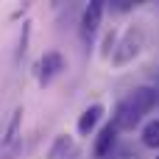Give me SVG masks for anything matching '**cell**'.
I'll return each instance as SVG.
<instances>
[{"mask_svg": "<svg viewBox=\"0 0 159 159\" xmlns=\"http://www.w3.org/2000/svg\"><path fill=\"white\" fill-rule=\"evenodd\" d=\"M143 42H145L143 25H131V28L123 34V39L117 42V48H115V53H112V64H117V67L129 64V61L143 50Z\"/></svg>", "mask_w": 159, "mask_h": 159, "instance_id": "6da1fadb", "label": "cell"}, {"mask_svg": "<svg viewBox=\"0 0 159 159\" xmlns=\"http://www.w3.org/2000/svg\"><path fill=\"white\" fill-rule=\"evenodd\" d=\"M64 70H67L64 53H61V50H48V53L39 59V64H36V81H39V87L53 84V78H59Z\"/></svg>", "mask_w": 159, "mask_h": 159, "instance_id": "7a4b0ae2", "label": "cell"}, {"mask_svg": "<svg viewBox=\"0 0 159 159\" xmlns=\"http://www.w3.org/2000/svg\"><path fill=\"white\" fill-rule=\"evenodd\" d=\"M101 20H103V0L87 3V8H84V14H81V25H78L84 45H92V39H95V34H98V28H101Z\"/></svg>", "mask_w": 159, "mask_h": 159, "instance_id": "3957f363", "label": "cell"}, {"mask_svg": "<svg viewBox=\"0 0 159 159\" xmlns=\"http://www.w3.org/2000/svg\"><path fill=\"white\" fill-rule=\"evenodd\" d=\"M126 101L131 103V109H134L140 117H145V115L159 103V89H157V87H148V84H145V87H137Z\"/></svg>", "mask_w": 159, "mask_h": 159, "instance_id": "277c9868", "label": "cell"}, {"mask_svg": "<svg viewBox=\"0 0 159 159\" xmlns=\"http://www.w3.org/2000/svg\"><path fill=\"white\" fill-rule=\"evenodd\" d=\"M140 120H143V117L131 109V103H129V101H120V103H117V109H115V115H112V123L117 126V131H131Z\"/></svg>", "mask_w": 159, "mask_h": 159, "instance_id": "5b68a950", "label": "cell"}, {"mask_svg": "<svg viewBox=\"0 0 159 159\" xmlns=\"http://www.w3.org/2000/svg\"><path fill=\"white\" fill-rule=\"evenodd\" d=\"M101 117H103V106H101V103H92V106H87V109L81 112L78 123H75L78 134H81V137H89V134L95 131V126L101 123Z\"/></svg>", "mask_w": 159, "mask_h": 159, "instance_id": "8992f818", "label": "cell"}, {"mask_svg": "<svg viewBox=\"0 0 159 159\" xmlns=\"http://www.w3.org/2000/svg\"><path fill=\"white\" fill-rule=\"evenodd\" d=\"M115 140H117V126H115V123H106V126L101 129L98 140H95V148H92V154H95L98 159H103L106 154H112V148H115Z\"/></svg>", "mask_w": 159, "mask_h": 159, "instance_id": "52a82bcc", "label": "cell"}, {"mask_svg": "<svg viewBox=\"0 0 159 159\" xmlns=\"http://www.w3.org/2000/svg\"><path fill=\"white\" fill-rule=\"evenodd\" d=\"M20 123H22V106L14 109V115H11L8 126H6V134H3V140H0L3 148H14V145L20 143Z\"/></svg>", "mask_w": 159, "mask_h": 159, "instance_id": "ba28073f", "label": "cell"}, {"mask_svg": "<svg viewBox=\"0 0 159 159\" xmlns=\"http://www.w3.org/2000/svg\"><path fill=\"white\" fill-rule=\"evenodd\" d=\"M73 154H75V143H73L70 134H59V137L53 140L50 151H48L50 159H67V157H73Z\"/></svg>", "mask_w": 159, "mask_h": 159, "instance_id": "9c48e42d", "label": "cell"}, {"mask_svg": "<svg viewBox=\"0 0 159 159\" xmlns=\"http://www.w3.org/2000/svg\"><path fill=\"white\" fill-rule=\"evenodd\" d=\"M143 145L145 148H159V120H148L143 126Z\"/></svg>", "mask_w": 159, "mask_h": 159, "instance_id": "30bf717a", "label": "cell"}, {"mask_svg": "<svg viewBox=\"0 0 159 159\" xmlns=\"http://www.w3.org/2000/svg\"><path fill=\"white\" fill-rule=\"evenodd\" d=\"M28 34H31V22H22V31H20V42H17V61L25 56L28 50Z\"/></svg>", "mask_w": 159, "mask_h": 159, "instance_id": "8fae6325", "label": "cell"}, {"mask_svg": "<svg viewBox=\"0 0 159 159\" xmlns=\"http://www.w3.org/2000/svg\"><path fill=\"white\" fill-rule=\"evenodd\" d=\"M115 48H117V34H115V31H109V34H106V39H103V56H112V53H115Z\"/></svg>", "mask_w": 159, "mask_h": 159, "instance_id": "7c38bea8", "label": "cell"}, {"mask_svg": "<svg viewBox=\"0 0 159 159\" xmlns=\"http://www.w3.org/2000/svg\"><path fill=\"white\" fill-rule=\"evenodd\" d=\"M126 8H131V3H129V0H120V3H117V11H126Z\"/></svg>", "mask_w": 159, "mask_h": 159, "instance_id": "4fadbf2b", "label": "cell"}, {"mask_svg": "<svg viewBox=\"0 0 159 159\" xmlns=\"http://www.w3.org/2000/svg\"><path fill=\"white\" fill-rule=\"evenodd\" d=\"M157 159H159V157H157Z\"/></svg>", "mask_w": 159, "mask_h": 159, "instance_id": "5bb4252c", "label": "cell"}]
</instances>
